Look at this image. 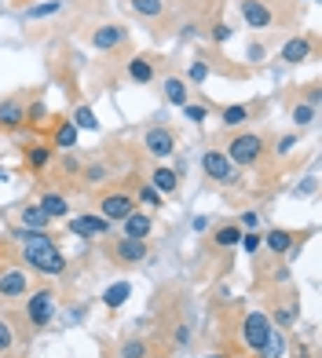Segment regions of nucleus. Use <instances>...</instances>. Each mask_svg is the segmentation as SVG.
<instances>
[{"label": "nucleus", "instance_id": "obj_28", "mask_svg": "<svg viewBox=\"0 0 322 358\" xmlns=\"http://www.w3.org/2000/svg\"><path fill=\"white\" fill-rule=\"evenodd\" d=\"M70 121H74L77 132H99V117H95V110L88 103H77L74 113H70Z\"/></svg>", "mask_w": 322, "mask_h": 358}, {"label": "nucleus", "instance_id": "obj_34", "mask_svg": "<svg viewBox=\"0 0 322 358\" xmlns=\"http://www.w3.org/2000/svg\"><path fill=\"white\" fill-rule=\"evenodd\" d=\"M55 11H62V0H41L37 8L26 11V19H48V15H55Z\"/></svg>", "mask_w": 322, "mask_h": 358}, {"label": "nucleus", "instance_id": "obj_2", "mask_svg": "<svg viewBox=\"0 0 322 358\" xmlns=\"http://www.w3.org/2000/svg\"><path fill=\"white\" fill-rule=\"evenodd\" d=\"M241 8V19H246L249 29H282L289 26L293 19V11H300L293 0H238Z\"/></svg>", "mask_w": 322, "mask_h": 358}, {"label": "nucleus", "instance_id": "obj_25", "mask_svg": "<svg viewBox=\"0 0 322 358\" xmlns=\"http://www.w3.org/2000/svg\"><path fill=\"white\" fill-rule=\"evenodd\" d=\"M19 223L26 227V231H48V227H52V220H48V213L37 201H29L26 208H19Z\"/></svg>", "mask_w": 322, "mask_h": 358}, {"label": "nucleus", "instance_id": "obj_41", "mask_svg": "<svg viewBox=\"0 0 322 358\" xmlns=\"http://www.w3.org/2000/svg\"><path fill=\"white\" fill-rule=\"evenodd\" d=\"M183 113H187L190 121H198V124L209 117V110H205V106H195V103H187V106H183Z\"/></svg>", "mask_w": 322, "mask_h": 358}, {"label": "nucleus", "instance_id": "obj_3", "mask_svg": "<svg viewBox=\"0 0 322 358\" xmlns=\"http://www.w3.org/2000/svg\"><path fill=\"white\" fill-rule=\"evenodd\" d=\"M223 154H227L234 169H256L267 157V139L260 132H249V128H234L223 139Z\"/></svg>", "mask_w": 322, "mask_h": 358}, {"label": "nucleus", "instance_id": "obj_27", "mask_svg": "<svg viewBox=\"0 0 322 358\" xmlns=\"http://www.w3.org/2000/svg\"><path fill=\"white\" fill-rule=\"evenodd\" d=\"M128 4H132V11L139 15V19H150V22H161L169 15L165 0H128Z\"/></svg>", "mask_w": 322, "mask_h": 358}, {"label": "nucleus", "instance_id": "obj_30", "mask_svg": "<svg viewBox=\"0 0 322 358\" xmlns=\"http://www.w3.org/2000/svg\"><path fill=\"white\" fill-rule=\"evenodd\" d=\"M132 198H136V205H139V208H150V213H158V208L165 205V198H161V194H158L150 183H139Z\"/></svg>", "mask_w": 322, "mask_h": 358}, {"label": "nucleus", "instance_id": "obj_47", "mask_svg": "<svg viewBox=\"0 0 322 358\" xmlns=\"http://www.w3.org/2000/svg\"><path fill=\"white\" fill-rule=\"evenodd\" d=\"M304 4H312V0H304Z\"/></svg>", "mask_w": 322, "mask_h": 358}, {"label": "nucleus", "instance_id": "obj_21", "mask_svg": "<svg viewBox=\"0 0 322 358\" xmlns=\"http://www.w3.org/2000/svg\"><path fill=\"white\" fill-rule=\"evenodd\" d=\"M118 227H121L125 238H143V241H147V238L154 234V216H150V213H139V208H136V213L128 216L125 223H118Z\"/></svg>", "mask_w": 322, "mask_h": 358}, {"label": "nucleus", "instance_id": "obj_32", "mask_svg": "<svg viewBox=\"0 0 322 358\" xmlns=\"http://www.w3.org/2000/svg\"><path fill=\"white\" fill-rule=\"evenodd\" d=\"M132 296V285L128 282H114V285H106V292H103V303L110 307V311H118V307Z\"/></svg>", "mask_w": 322, "mask_h": 358}, {"label": "nucleus", "instance_id": "obj_16", "mask_svg": "<svg viewBox=\"0 0 322 358\" xmlns=\"http://www.w3.org/2000/svg\"><path fill=\"white\" fill-rule=\"evenodd\" d=\"M70 231H74L77 238H110V223H106L103 216L88 213V216H77V220H70Z\"/></svg>", "mask_w": 322, "mask_h": 358}, {"label": "nucleus", "instance_id": "obj_1", "mask_svg": "<svg viewBox=\"0 0 322 358\" xmlns=\"http://www.w3.org/2000/svg\"><path fill=\"white\" fill-rule=\"evenodd\" d=\"M11 238L19 241L22 267H29L34 274H41V278H62L66 256H62V249L55 245V238L48 231H26V227H19Z\"/></svg>", "mask_w": 322, "mask_h": 358}, {"label": "nucleus", "instance_id": "obj_46", "mask_svg": "<svg viewBox=\"0 0 322 358\" xmlns=\"http://www.w3.org/2000/svg\"><path fill=\"white\" fill-rule=\"evenodd\" d=\"M205 358H227V355H205Z\"/></svg>", "mask_w": 322, "mask_h": 358}, {"label": "nucleus", "instance_id": "obj_42", "mask_svg": "<svg viewBox=\"0 0 322 358\" xmlns=\"http://www.w3.org/2000/svg\"><path fill=\"white\" fill-rule=\"evenodd\" d=\"M176 37H180V41H195L198 37V22H183L180 29H176Z\"/></svg>", "mask_w": 322, "mask_h": 358}, {"label": "nucleus", "instance_id": "obj_20", "mask_svg": "<svg viewBox=\"0 0 322 358\" xmlns=\"http://www.w3.org/2000/svg\"><path fill=\"white\" fill-rule=\"evenodd\" d=\"M161 95H165V103L169 106H187L190 103V85H187V80L183 77H176V73H169L165 80H161Z\"/></svg>", "mask_w": 322, "mask_h": 358}, {"label": "nucleus", "instance_id": "obj_19", "mask_svg": "<svg viewBox=\"0 0 322 358\" xmlns=\"http://www.w3.org/2000/svg\"><path fill=\"white\" fill-rule=\"evenodd\" d=\"M37 205L48 213V220H52V223H59V220L70 216V198H66L62 190H44L41 198H37Z\"/></svg>", "mask_w": 322, "mask_h": 358}, {"label": "nucleus", "instance_id": "obj_33", "mask_svg": "<svg viewBox=\"0 0 322 358\" xmlns=\"http://www.w3.org/2000/svg\"><path fill=\"white\" fill-rule=\"evenodd\" d=\"M147 355H150V340H143V336H132L121 344V358H147Z\"/></svg>", "mask_w": 322, "mask_h": 358}, {"label": "nucleus", "instance_id": "obj_22", "mask_svg": "<svg viewBox=\"0 0 322 358\" xmlns=\"http://www.w3.org/2000/svg\"><path fill=\"white\" fill-rule=\"evenodd\" d=\"M253 113H256V106H249V103H231L220 110V121H223V128L234 132V128H246L253 121Z\"/></svg>", "mask_w": 322, "mask_h": 358}, {"label": "nucleus", "instance_id": "obj_14", "mask_svg": "<svg viewBox=\"0 0 322 358\" xmlns=\"http://www.w3.org/2000/svg\"><path fill=\"white\" fill-rule=\"evenodd\" d=\"M300 238H304V234H297V231L271 227V231L264 234V245H260V249H267L271 256H286V252H297V249H300Z\"/></svg>", "mask_w": 322, "mask_h": 358}, {"label": "nucleus", "instance_id": "obj_24", "mask_svg": "<svg viewBox=\"0 0 322 358\" xmlns=\"http://www.w3.org/2000/svg\"><path fill=\"white\" fill-rule=\"evenodd\" d=\"M19 329H15V318L11 315H0V358H15L19 351Z\"/></svg>", "mask_w": 322, "mask_h": 358}, {"label": "nucleus", "instance_id": "obj_8", "mask_svg": "<svg viewBox=\"0 0 322 358\" xmlns=\"http://www.w3.org/2000/svg\"><path fill=\"white\" fill-rule=\"evenodd\" d=\"M106 256L114 259L118 267H132V264H143V259L150 256V245L143 238H110L106 241Z\"/></svg>", "mask_w": 322, "mask_h": 358}, {"label": "nucleus", "instance_id": "obj_9", "mask_svg": "<svg viewBox=\"0 0 322 358\" xmlns=\"http://www.w3.org/2000/svg\"><path fill=\"white\" fill-rule=\"evenodd\" d=\"M128 44V26L125 22H99L88 29V48L92 52H118V48Z\"/></svg>", "mask_w": 322, "mask_h": 358}, {"label": "nucleus", "instance_id": "obj_11", "mask_svg": "<svg viewBox=\"0 0 322 358\" xmlns=\"http://www.w3.org/2000/svg\"><path fill=\"white\" fill-rule=\"evenodd\" d=\"M29 292V274L22 267H0V300L15 303Z\"/></svg>", "mask_w": 322, "mask_h": 358}, {"label": "nucleus", "instance_id": "obj_26", "mask_svg": "<svg viewBox=\"0 0 322 358\" xmlns=\"http://www.w3.org/2000/svg\"><path fill=\"white\" fill-rule=\"evenodd\" d=\"M209 241H213V249H238V241H241V227H238V223H220Z\"/></svg>", "mask_w": 322, "mask_h": 358}, {"label": "nucleus", "instance_id": "obj_39", "mask_svg": "<svg viewBox=\"0 0 322 358\" xmlns=\"http://www.w3.org/2000/svg\"><path fill=\"white\" fill-rule=\"evenodd\" d=\"M62 172H66V176H80V161L70 150H62Z\"/></svg>", "mask_w": 322, "mask_h": 358}, {"label": "nucleus", "instance_id": "obj_18", "mask_svg": "<svg viewBox=\"0 0 322 358\" xmlns=\"http://www.w3.org/2000/svg\"><path fill=\"white\" fill-rule=\"evenodd\" d=\"M52 157H55V150L48 143H26L22 146V165L29 172H44L48 165H52Z\"/></svg>", "mask_w": 322, "mask_h": 358}, {"label": "nucleus", "instance_id": "obj_10", "mask_svg": "<svg viewBox=\"0 0 322 358\" xmlns=\"http://www.w3.org/2000/svg\"><path fill=\"white\" fill-rule=\"evenodd\" d=\"M143 150H147L150 157H158V161L172 157L176 154V132L169 124H150L147 132H143Z\"/></svg>", "mask_w": 322, "mask_h": 358}, {"label": "nucleus", "instance_id": "obj_15", "mask_svg": "<svg viewBox=\"0 0 322 358\" xmlns=\"http://www.w3.org/2000/svg\"><path fill=\"white\" fill-rule=\"evenodd\" d=\"M29 124L26 121V95H8V99H0V128L4 132H15V128H22Z\"/></svg>", "mask_w": 322, "mask_h": 358}, {"label": "nucleus", "instance_id": "obj_13", "mask_svg": "<svg viewBox=\"0 0 322 358\" xmlns=\"http://www.w3.org/2000/svg\"><path fill=\"white\" fill-rule=\"evenodd\" d=\"M158 66H161V62L154 55L139 52V55H132V59L125 62V73H128L132 85H154V80H158Z\"/></svg>", "mask_w": 322, "mask_h": 358}, {"label": "nucleus", "instance_id": "obj_38", "mask_svg": "<svg viewBox=\"0 0 322 358\" xmlns=\"http://www.w3.org/2000/svg\"><path fill=\"white\" fill-rule=\"evenodd\" d=\"M282 355V336H279V329L271 333V340H267V348H264V355L260 358H279Z\"/></svg>", "mask_w": 322, "mask_h": 358}, {"label": "nucleus", "instance_id": "obj_5", "mask_svg": "<svg viewBox=\"0 0 322 358\" xmlns=\"http://www.w3.org/2000/svg\"><path fill=\"white\" fill-rule=\"evenodd\" d=\"M238 333H241V344H246V351H249L253 358H260L264 348H267V340H271V333H275V325H271L267 311H246V315H241Z\"/></svg>", "mask_w": 322, "mask_h": 358}, {"label": "nucleus", "instance_id": "obj_4", "mask_svg": "<svg viewBox=\"0 0 322 358\" xmlns=\"http://www.w3.org/2000/svg\"><path fill=\"white\" fill-rule=\"evenodd\" d=\"M52 318H55V289L52 285L29 289L22 296V322L29 325V329H44Z\"/></svg>", "mask_w": 322, "mask_h": 358}, {"label": "nucleus", "instance_id": "obj_37", "mask_svg": "<svg viewBox=\"0 0 322 358\" xmlns=\"http://www.w3.org/2000/svg\"><path fill=\"white\" fill-rule=\"evenodd\" d=\"M231 37H234V29L227 22H213V29H209V41L213 44H227Z\"/></svg>", "mask_w": 322, "mask_h": 358}, {"label": "nucleus", "instance_id": "obj_40", "mask_svg": "<svg viewBox=\"0 0 322 358\" xmlns=\"http://www.w3.org/2000/svg\"><path fill=\"white\" fill-rule=\"evenodd\" d=\"M297 143H300V136H282V139H279V150H275V154H279V157L293 154V146H297Z\"/></svg>", "mask_w": 322, "mask_h": 358}, {"label": "nucleus", "instance_id": "obj_35", "mask_svg": "<svg viewBox=\"0 0 322 358\" xmlns=\"http://www.w3.org/2000/svg\"><path fill=\"white\" fill-rule=\"evenodd\" d=\"M187 80H190V85H205V80H209V62H205V59H195V62H190Z\"/></svg>", "mask_w": 322, "mask_h": 358}, {"label": "nucleus", "instance_id": "obj_43", "mask_svg": "<svg viewBox=\"0 0 322 358\" xmlns=\"http://www.w3.org/2000/svg\"><path fill=\"white\" fill-rule=\"evenodd\" d=\"M256 223H260V216H256V213H246V216H241V223H238V227H241V231H246V227H249V231H253Z\"/></svg>", "mask_w": 322, "mask_h": 358}, {"label": "nucleus", "instance_id": "obj_17", "mask_svg": "<svg viewBox=\"0 0 322 358\" xmlns=\"http://www.w3.org/2000/svg\"><path fill=\"white\" fill-rule=\"evenodd\" d=\"M147 183L161 194V198H172V194H180V172H176V169H165V165H158V169H150Z\"/></svg>", "mask_w": 322, "mask_h": 358}, {"label": "nucleus", "instance_id": "obj_7", "mask_svg": "<svg viewBox=\"0 0 322 358\" xmlns=\"http://www.w3.org/2000/svg\"><path fill=\"white\" fill-rule=\"evenodd\" d=\"M202 172H205V179H213L216 187H238L241 183V169H234L223 150H205L202 154Z\"/></svg>", "mask_w": 322, "mask_h": 358}, {"label": "nucleus", "instance_id": "obj_45", "mask_svg": "<svg viewBox=\"0 0 322 358\" xmlns=\"http://www.w3.org/2000/svg\"><path fill=\"white\" fill-rule=\"evenodd\" d=\"M8 179H11V172H8L4 165H0V183H8Z\"/></svg>", "mask_w": 322, "mask_h": 358}, {"label": "nucleus", "instance_id": "obj_44", "mask_svg": "<svg viewBox=\"0 0 322 358\" xmlns=\"http://www.w3.org/2000/svg\"><path fill=\"white\" fill-rule=\"evenodd\" d=\"M264 55H267V52H264V44H253V48H249V62H260Z\"/></svg>", "mask_w": 322, "mask_h": 358}, {"label": "nucleus", "instance_id": "obj_12", "mask_svg": "<svg viewBox=\"0 0 322 358\" xmlns=\"http://www.w3.org/2000/svg\"><path fill=\"white\" fill-rule=\"evenodd\" d=\"M312 55H315V37L312 34H293L279 52V59L286 62V66H300V62H308Z\"/></svg>", "mask_w": 322, "mask_h": 358}, {"label": "nucleus", "instance_id": "obj_31", "mask_svg": "<svg viewBox=\"0 0 322 358\" xmlns=\"http://www.w3.org/2000/svg\"><path fill=\"white\" fill-rule=\"evenodd\" d=\"M293 124L297 128H308V124H315V117H318V103H312V99H304V103H293Z\"/></svg>", "mask_w": 322, "mask_h": 358}, {"label": "nucleus", "instance_id": "obj_29", "mask_svg": "<svg viewBox=\"0 0 322 358\" xmlns=\"http://www.w3.org/2000/svg\"><path fill=\"white\" fill-rule=\"evenodd\" d=\"M297 315H300V303L293 300V303H275L267 318H271V325H279V329H293Z\"/></svg>", "mask_w": 322, "mask_h": 358}, {"label": "nucleus", "instance_id": "obj_36", "mask_svg": "<svg viewBox=\"0 0 322 358\" xmlns=\"http://www.w3.org/2000/svg\"><path fill=\"white\" fill-rule=\"evenodd\" d=\"M246 252H260V245H264V234L260 231H241V241H238Z\"/></svg>", "mask_w": 322, "mask_h": 358}, {"label": "nucleus", "instance_id": "obj_48", "mask_svg": "<svg viewBox=\"0 0 322 358\" xmlns=\"http://www.w3.org/2000/svg\"><path fill=\"white\" fill-rule=\"evenodd\" d=\"M300 358H308V355H300Z\"/></svg>", "mask_w": 322, "mask_h": 358}, {"label": "nucleus", "instance_id": "obj_6", "mask_svg": "<svg viewBox=\"0 0 322 358\" xmlns=\"http://www.w3.org/2000/svg\"><path fill=\"white\" fill-rule=\"evenodd\" d=\"M136 198H132V190H103V194H95V216H103L106 223H125L128 216L136 213Z\"/></svg>", "mask_w": 322, "mask_h": 358}, {"label": "nucleus", "instance_id": "obj_23", "mask_svg": "<svg viewBox=\"0 0 322 358\" xmlns=\"http://www.w3.org/2000/svg\"><path fill=\"white\" fill-rule=\"evenodd\" d=\"M52 150H74L77 146V128L70 117H55V128H52Z\"/></svg>", "mask_w": 322, "mask_h": 358}]
</instances>
